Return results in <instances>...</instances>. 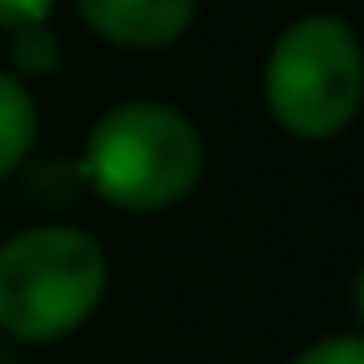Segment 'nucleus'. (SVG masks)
Masks as SVG:
<instances>
[{"label":"nucleus","mask_w":364,"mask_h":364,"mask_svg":"<svg viewBox=\"0 0 364 364\" xmlns=\"http://www.w3.org/2000/svg\"><path fill=\"white\" fill-rule=\"evenodd\" d=\"M55 0H0V31H26V26H41L50 21Z\"/></svg>","instance_id":"6e6552de"},{"label":"nucleus","mask_w":364,"mask_h":364,"mask_svg":"<svg viewBox=\"0 0 364 364\" xmlns=\"http://www.w3.org/2000/svg\"><path fill=\"white\" fill-rule=\"evenodd\" d=\"M364 100V50L344 16L289 21L264 60V110L294 140H334Z\"/></svg>","instance_id":"7ed1b4c3"},{"label":"nucleus","mask_w":364,"mask_h":364,"mask_svg":"<svg viewBox=\"0 0 364 364\" xmlns=\"http://www.w3.org/2000/svg\"><path fill=\"white\" fill-rule=\"evenodd\" d=\"M36 130H41V115H36V95L21 75L0 70V180L16 175L31 150H36Z\"/></svg>","instance_id":"39448f33"},{"label":"nucleus","mask_w":364,"mask_h":364,"mask_svg":"<svg viewBox=\"0 0 364 364\" xmlns=\"http://www.w3.org/2000/svg\"><path fill=\"white\" fill-rule=\"evenodd\" d=\"M60 60H65V46H60V36L50 31V21L26 26V31H11V75H21V80L55 75Z\"/></svg>","instance_id":"423d86ee"},{"label":"nucleus","mask_w":364,"mask_h":364,"mask_svg":"<svg viewBox=\"0 0 364 364\" xmlns=\"http://www.w3.org/2000/svg\"><path fill=\"white\" fill-rule=\"evenodd\" d=\"M289 364H364V339L349 329V334H324L314 344H304Z\"/></svg>","instance_id":"0eeeda50"},{"label":"nucleus","mask_w":364,"mask_h":364,"mask_svg":"<svg viewBox=\"0 0 364 364\" xmlns=\"http://www.w3.org/2000/svg\"><path fill=\"white\" fill-rule=\"evenodd\" d=\"M110 289V259L80 225H31L0 240V329L21 344H60L85 329Z\"/></svg>","instance_id":"f03ea898"},{"label":"nucleus","mask_w":364,"mask_h":364,"mask_svg":"<svg viewBox=\"0 0 364 364\" xmlns=\"http://www.w3.org/2000/svg\"><path fill=\"white\" fill-rule=\"evenodd\" d=\"M75 165L80 185H90L110 210L160 215L195 195L205 175V135L180 105L120 100L90 125Z\"/></svg>","instance_id":"f257e3e1"},{"label":"nucleus","mask_w":364,"mask_h":364,"mask_svg":"<svg viewBox=\"0 0 364 364\" xmlns=\"http://www.w3.org/2000/svg\"><path fill=\"white\" fill-rule=\"evenodd\" d=\"M85 31L120 50H165L185 41L200 16V0H70Z\"/></svg>","instance_id":"20e7f679"}]
</instances>
